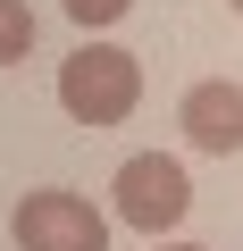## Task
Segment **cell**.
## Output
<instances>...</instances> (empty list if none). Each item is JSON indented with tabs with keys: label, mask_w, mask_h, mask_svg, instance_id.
Masks as SVG:
<instances>
[{
	"label": "cell",
	"mask_w": 243,
	"mask_h": 251,
	"mask_svg": "<svg viewBox=\"0 0 243 251\" xmlns=\"http://www.w3.org/2000/svg\"><path fill=\"white\" fill-rule=\"evenodd\" d=\"M109 193H117V218H126L135 234H151V243H160L168 226H185V209H193V176H185L168 151H135L126 168H117Z\"/></svg>",
	"instance_id": "7a4b0ae2"
},
{
	"label": "cell",
	"mask_w": 243,
	"mask_h": 251,
	"mask_svg": "<svg viewBox=\"0 0 243 251\" xmlns=\"http://www.w3.org/2000/svg\"><path fill=\"white\" fill-rule=\"evenodd\" d=\"M34 50V9L26 0H0V67H17Z\"/></svg>",
	"instance_id": "5b68a950"
},
{
	"label": "cell",
	"mask_w": 243,
	"mask_h": 251,
	"mask_svg": "<svg viewBox=\"0 0 243 251\" xmlns=\"http://www.w3.org/2000/svg\"><path fill=\"white\" fill-rule=\"evenodd\" d=\"M235 9H243V0H235Z\"/></svg>",
	"instance_id": "ba28073f"
},
{
	"label": "cell",
	"mask_w": 243,
	"mask_h": 251,
	"mask_svg": "<svg viewBox=\"0 0 243 251\" xmlns=\"http://www.w3.org/2000/svg\"><path fill=\"white\" fill-rule=\"evenodd\" d=\"M59 9H67V17L84 25V34H101V25H117V17H126L135 0H59Z\"/></svg>",
	"instance_id": "8992f818"
},
{
	"label": "cell",
	"mask_w": 243,
	"mask_h": 251,
	"mask_svg": "<svg viewBox=\"0 0 243 251\" xmlns=\"http://www.w3.org/2000/svg\"><path fill=\"white\" fill-rule=\"evenodd\" d=\"M143 100V59L117 42H76L59 59V109L76 126H126Z\"/></svg>",
	"instance_id": "6da1fadb"
},
{
	"label": "cell",
	"mask_w": 243,
	"mask_h": 251,
	"mask_svg": "<svg viewBox=\"0 0 243 251\" xmlns=\"http://www.w3.org/2000/svg\"><path fill=\"white\" fill-rule=\"evenodd\" d=\"M176 126H185V143H193V151L235 159V151H243V84H235V75H201V84L185 92Z\"/></svg>",
	"instance_id": "277c9868"
},
{
	"label": "cell",
	"mask_w": 243,
	"mask_h": 251,
	"mask_svg": "<svg viewBox=\"0 0 243 251\" xmlns=\"http://www.w3.org/2000/svg\"><path fill=\"white\" fill-rule=\"evenodd\" d=\"M151 251H201V243H151Z\"/></svg>",
	"instance_id": "52a82bcc"
},
{
	"label": "cell",
	"mask_w": 243,
	"mask_h": 251,
	"mask_svg": "<svg viewBox=\"0 0 243 251\" xmlns=\"http://www.w3.org/2000/svg\"><path fill=\"white\" fill-rule=\"evenodd\" d=\"M9 234H17V251H109V218L84 193H59V184L26 193L17 218H9Z\"/></svg>",
	"instance_id": "3957f363"
}]
</instances>
